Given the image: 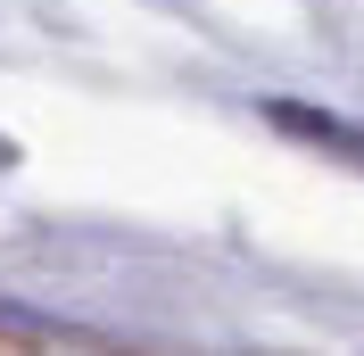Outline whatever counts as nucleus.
Returning <instances> with one entry per match:
<instances>
[{
	"mask_svg": "<svg viewBox=\"0 0 364 356\" xmlns=\"http://www.w3.org/2000/svg\"><path fill=\"white\" fill-rule=\"evenodd\" d=\"M273 125H290V133L323 141V150H340V157H364V133H348V125H323L315 108H273Z\"/></svg>",
	"mask_w": 364,
	"mask_h": 356,
	"instance_id": "f257e3e1",
	"label": "nucleus"
}]
</instances>
